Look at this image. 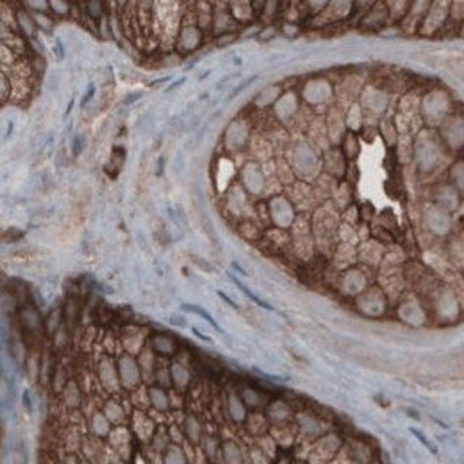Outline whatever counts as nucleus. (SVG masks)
Returning <instances> with one entry per match:
<instances>
[{
    "label": "nucleus",
    "instance_id": "nucleus-2",
    "mask_svg": "<svg viewBox=\"0 0 464 464\" xmlns=\"http://www.w3.org/2000/svg\"><path fill=\"white\" fill-rule=\"evenodd\" d=\"M229 277H231V279H232V282H234V283H235L237 286L240 287V289H241V290H243V292L246 293L247 296H248V298H250L251 301H254V302H256V303H257V305H260L261 308H264V309H269V311H273V308H272V306H270L269 303H266V302H264V301H261V299H260V298H257V296H256L254 293H251V292H250V290H248V289H247V287L244 286V285H243L241 282H238V279H237V277H234L232 274H229Z\"/></svg>",
    "mask_w": 464,
    "mask_h": 464
},
{
    "label": "nucleus",
    "instance_id": "nucleus-9",
    "mask_svg": "<svg viewBox=\"0 0 464 464\" xmlns=\"http://www.w3.org/2000/svg\"><path fill=\"white\" fill-rule=\"evenodd\" d=\"M86 93H87V95L84 96V97L82 99V105H84V103H86V102H87L92 96H93V93H95V86H90V87H89V90H87Z\"/></svg>",
    "mask_w": 464,
    "mask_h": 464
},
{
    "label": "nucleus",
    "instance_id": "nucleus-12",
    "mask_svg": "<svg viewBox=\"0 0 464 464\" xmlns=\"http://www.w3.org/2000/svg\"><path fill=\"white\" fill-rule=\"evenodd\" d=\"M25 405H27L28 410H31V402H29V396H28V392H25Z\"/></svg>",
    "mask_w": 464,
    "mask_h": 464
},
{
    "label": "nucleus",
    "instance_id": "nucleus-5",
    "mask_svg": "<svg viewBox=\"0 0 464 464\" xmlns=\"http://www.w3.org/2000/svg\"><path fill=\"white\" fill-rule=\"evenodd\" d=\"M151 399H152V403L158 408V409H167V397L164 395L163 392L154 389L152 393H151Z\"/></svg>",
    "mask_w": 464,
    "mask_h": 464
},
{
    "label": "nucleus",
    "instance_id": "nucleus-11",
    "mask_svg": "<svg viewBox=\"0 0 464 464\" xmlns=\"http://www.w3.org/2000/svg\"><path fill=\"white\" fill-rule=\"evenodd\" d=\"M193 332H194V334H196V335H197L199 338H202V340H205V341H210V340H209L207 337H205V335H202V334H200V332H199L197 329H194V328H193Z\"/></svg>",
    "mask_w": 464,
    "mask_h": 464
},
{
    "label": "nucleus",
    "instance_id": "nucleus-8",
    "mask_svg": "<svg viewBox=\"0 0 464 464\" xmlns=\"http://www.w3.org/2000/svg\"><path fill=\"white\" fill-rule=\"evenodd\" d=\"M73 151H74L76 155L82 151V138L80 137H77L74 139V142H73Z\"/></svg>",
    "mask_w": 464,
    "mask_h": 464
},
{
    "label": "nucleus",
    "instance_id": "nucleus-10",
    "mask_svg": "<svg viewBox=\"0 0 464 464\" xmlns=\"http://www.w3.org/2000/svg\"><path fill=\"white\" fill-rule=\"evenodd\" d=\"M218 295H219V296H220V298H222V299H223V301H225V302H228V303H229V305H231L232 308H235V309H237V308H238V306H237V305H235V303H234V302H232L231 299H229V298H228V296H226V295H225V293H222V292H218Z\"/></svg>",
    "mask_w": 464,
    "mask_h": 464
},
{
    "label": "nucleus",
    "instance_id": "nucleus-4",
    "mask_svg": "<svg viewBox=\"0 0 464 464\" xmlns=\"http://www.w3.org/2000/svg\"><path fill=\"white\" fill-rule=\"evenodd\" d=\"M165 464H184V457H183V452L178 450L177 447L171 448V450L167 452V457H165Z\"/></svg>",
    "mask_w": 464,
    "mask_h": 464
},
{
    "label": "nucleus",
    "instance_id": "nucleus-7",
    "mask_svg": "<svg viewBox=\"0 0 464 464\" xmlns=\"http://www.w3.org/2000/svg\"><path fill=\"white\" fill-rule=\"evenodd\" d=\"M410 432H412V434H413L415 437L418 438V439H419V441H421L423 445H425V447H426L428 450L431 451V452H434V454L437 452V448H435V447H434V445H432V444H431V442H429V441H428L426 438L423 437L422 434H421V432H419L418 429H413V428H410Z\"/></svg>",
    "mask_w": 464,
    "mask_h": 464
},
{
    "label": "nucleus",
    "instance_id": "nucleus-13",
    "mask_svg": "<svg viewBox=\"0 0 464 464\" xmlns=\"http://www.w3.org/2000/svg\"><path fill=\"white\" fill-rule=\"evenodd\" d=\"M138 97H139V93H137L135 96H132V97H129V99H126V103L129 105L131 102H134V100H135V99H138Z\"/></svg>",
    "mask_w": 464,
    "mask_h": 464
},
{
    "label": "nucleus",
    "instance_id": "nucleus-1",
    "mask_svg": "<svg viewBox=\"0 0 464 464\" xmlns=\"http://www.w3.org/2000/svg\"><path fill=\"white\" fill-rule=\"evenodd\" d=\"M181 309H183V311H189V312H194L196 315L202 316V318H203L205 321H207V322H209V324H210L212 327L215 328V329H218V331H220V332H222V329H220V328L218 327V324H216V322L213 321V318H212L210 315L207 314L206 311H203L202 308H199V306H193V305H183V306H181Z\"/></svg>",
    "mask_w": 464,
    "mask_h": 464
},
{
    "label": "nucleus",
    "instance_id": "nucleus-6",
    "mask_svg": "<svg viewBox=\"0 0 464 464\" xmlns=\"http://www.w3.org/2000/svg\"><path fill=\"white\" fill-rule=\"evenodd\" d=\"M187 434L193 441H196L199 438V423L196 422L194 419H189V422H187Z\"/></svg>",
    "mask_w": 464,
    "mask_h": 464
},
{
    "label": "nucleus",
    "instance_id": "nucleus-3",
    "mask_svg": "<svg viewBox=\"0 0 464 464\" xmlns=\"http://www.w3.org/2000/svg\"><path fill=\"white\" fill-rule=\"evenodd\" d=\"M93 429L97 435H106L109 431V422L103 415H96L93 419Z\"/></svg>",
    "mask_w": 464,
    "mask_h": 464
}]
</instances>
